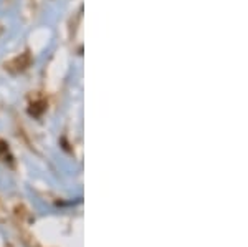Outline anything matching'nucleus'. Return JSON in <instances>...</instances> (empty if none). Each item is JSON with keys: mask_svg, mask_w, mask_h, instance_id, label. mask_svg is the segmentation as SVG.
I'll list each match as a JSON object with an SVG mask.
<instances>
[{"mask_svg": "<svg viewBox=\"0 0 248 247\" xmlns=\"http://www.w3.org/2000/svg\"><path fill=\"white\" fill-rule=\"evenodd\" d=\"M30 62H31V58H30V55L29 53H22V55H18V57H15L12 62L7 65V68H9L10 71H14V73H17V71H23L27 68V66L30 65Z\"/></svg>", "mask_w": 248, "mask_h": 247, "instance_id": "1", "label": "nucleus"}]
</instances>
